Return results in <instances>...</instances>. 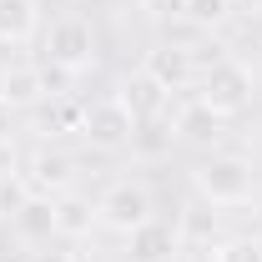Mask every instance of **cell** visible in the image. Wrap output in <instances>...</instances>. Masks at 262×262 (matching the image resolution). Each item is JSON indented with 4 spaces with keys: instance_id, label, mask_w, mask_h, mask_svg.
<instances>
[{
    "instance_id": "cell-22",
    "label": "cell",
    "mask_w": 262,
    "mask_h": 262,
    "mask_svg": "<svg viewBox=\"0 0 262 262\" xmlns=\"http://www.w3.org/2000/svg\"><path fill=\"white\" fill-rule=\"evenodd\" d=\"M166 262H196V257H192V247H177V252H171Z\"/></svg>"
},
{
    "instance_id": "cell-15",
    "label": "cell",
    "mask_w": 262,
    "mask_h": 262,
    "mask_svg": "<svg viewBox=\"0 0 262 262\" xmlns=\"http://www.w3.org/2000/svg\"><path fill=\"white\" fill-rule=\"evenodd\" d=\"M177 232H182V247H212V232H217L212 207H207V202H192L187 217L177 222Z\"/></svg>"
},
{
    "instance_id": "cell-13",
    "label": "cell",
    "mask_w": 262,
    "mask_h": 262,
    "mask_svg": "<svg viewBox=\"0 0 262 262\" xmlns=\"http://www.w3.org/2000/svg\"><path fill=\"white\" fill-rule=\"evenodd\" d=\"M171 146H177V131H171V116H141L136 121V136H131V151L141 157V162H162L171 157Z\"/></svg>"
},
{
    "instance_id": "cell-23",
    "label": "cell",
    "mask_w": 262,
    "mask_h": 262,
    "mask_svg": "<svg viewBox=\"0 0 262 262\" xmlns=\"http://www.w3.org/2000/svg\"><path fill=\"white\" fill-rule=\"evenodd\" d=\"M232 5H237V0H232Z\"/></svg>"
},
{
    "instance_id": "cell-4",
    "label": "cell",
    "mask_w": 262,
    "mask_h": 262,
    "mask_svg": "<svg viewBox=\"0 0 262 262\" xmlns=\"http://www.w3.org/2000/svg\"><path fill=\"white\" fill-rule=\"evenodd\" d=\"M157 217V196L141 177H116L106 192L96 196V227L116 232V237H131L136 227H146Z\"/></svg>"
},
{
    "instance_id": "cell-11",
    "label": "cell",
    "mask_w": 262,
    "mask_h": 262,
    "mask_svg": "<svg viewBox=\"0 0 262 262\" xmlns=\"http://www.w3.org/2000/svg\"><path fill=\"white\" fill-rule=\"evenodd\" d=\"M20 177H26V187H31V192L56 196V192L71 187V157H66V151H51V146H40L31 162H26Z\"/></svg>"
},
{
    "instance_id": "cell-8",
    "label": "cell",
    "mask_w": 262,
    "mask_h": 262,
    "mask_svg": "<svg viewBox=\"0 0 262 262\" xmlns=\"http://www.w3.org/2000/svg\"><path fill=\"white\" fill-rule=\"evenodd\" d=\"M0 96L10 101L15 111H26V106H40V101L56 96V91H51V76H46L40 61H10L0 71Z\"/></svg>"
},
{
    "instance_id": "cell-19",
    "label": "cell",
    "mask_w": 262,
    "mask_h": 262,
    "mask_svg": "<svg viewBox=\"0 0 262 262\" xmlns=\"http://www.w3.org/2000/svg\"><path fill=\"white\" fill-rule=\"evenodd\" d=\"M5 177H20V151H15V136H0V182Z\"/></svg>"
},
{
    "instance_id": "cell-2",
    "label": "cell",
    "mask_w": 262,
    "mask_h": 262,
    "mask_svg": "<svg viewBox=\"0 0 262 262\" xmlns=\"http://www.w3.org/2000/svg\"><path fill=\"white\" fill-rule=\"evenodd\" d=\"M40 66L61 76H86L96 66V26L86 15H61L40 31Z\"/></svg>"
},
{
    "instance_id": "cell-12",
    "label": "cell",
    "mask_w": 262,
    "mask_h": 262,
    "mask_svg": "<svg viewBox=\"0 0 262 262\" xmlns=\"http://www.w3.org/2000/svg\"><path fill=\"white\" fill-rule=\"evenodd\" d=\"M40 35V0H0V46H31Z\"/></svg>"
},
{
    "instance_id": "cell-3",
    "label": "cell",
    "mask_w": 262,
    "mask_h": 262,
    "mask_svg": "<svg viewBox=\"0 0 262 262\" xmlns=\"http://www.w3.org/2000/svg\"><path fill=\"white\" fill-rule=\"evenodd\" d=\"M196 96L207 101L217 116H242L252 96H257V81H252V66L237 61V56H217L212 66H202V76H196Z\"/></svg>"
},
{
    "instance_id": "cell-7",
    "label": "cell",
    "mask_w": 262,
    "mask_h": 262,
    "mask_svg": "<svg viewBox=\"0 0 262 262\" xmlns=\"http://www.w3.org/2000/svg\"><path fill=\"white\" fill-rule=\"evenodd\" d=\"M171 116V131H177V146H192V151H217V141L227 136V116H217L202 96H187L177 101Z\"/></svg>"
},
{
    "instance_id": "cell-17",
    "label": "cell",
    "mask_w": 262,
    "mask_h": 262,
    "mask_svg": "<svg viewBox=\"0 0 262 262\" xmlns=\"http://www.w3.org/2000/svg\"><path fill=\"white\" fill-rule=\"evenodd\" d=\"M212 262H262V237L242 232V237H222L212 247Z\"/></svg>"
},
{
    "instance_id": "cell-14",
    "label": "cell",
    "mask_w": 262,
    "mask_h": 262,
    "mask_svg": "<svg viewBox=\"0 0 262 262\" xmlns=\"http://www.w3.org/2000/svg\"><path fill=\"white\" fill-rule=\"evenodd\" d=\"M10 222H15V232L26 237V242H51L56 237V222H51V196L31 192L15 212H10Z\"/></svg>"
},
{
    "instance_id": "cell-6",
    "label": "cell",
    "mask_w": 262,
    "mask_h": 262,
    "mask_svg": "<svg viewBox=\"0 0 262 262\" xmlns=\"http://www.w3.org/2000/svg\"><path fill=\"white\" fill-rule=\"evenodd\" d=\"M141 76L166 91V96H182V91H196V76H202V66L187 46H177V40H162V46H151L146 56H141Z\"/></svg>"
},
{
    "instance_id": "cell-1",
    "label": "cell",
    "mask_w": 262,
    "mask_h": 262,
    "mask_svg": "<svg viewBox=\"0 0 262 262\" xmlns=\"http://www.w3.org/2000/svg\"><path fill=\"white\" fill-rule=\"evenodd\" d=\"M192 192L207 207H247L257 196V162L247 151H202L192 166Z\"/></svg>"
},
{
    "instance_id": "cell-16",
    "label": "cell",
    "mask_w": 262,
    "mask_h": 262,
    "mask_svg": "<svg viewBox=\"0 0 262 262\" xmlns=\"http://www.w3.org/2000/svg\"><path fill=\"white\" fill-rule=\"evenodd\" d=\"M182 20H192L196 31H217L232 20V0H187L182 5Z\"/></svg>"
},
{
    "instance_id": "cell-18",
    "label": "cell",
    "mask_w": 262,
    "mask_h": 262,
    "mask_svg": "<svg viewBox=\"0 0 262 262\" xmlns=\"http://www.w3.org/2000/svg\"><path fill=\"white\" fill-rule=\"evenodd\" d=\"M182 5H187V0H136V10H141L146 20H157V26L182 20Z\"/></svg>"
},
{
    "instance_id": "cell-5",
    "label": "cell",
    "mask_w": 262,
    "mask_h": 262,
    "mask_svg": "<svg viewBox=\"0 0 262 262\" xmlns=\"http://www.w3.org/2000/svg\"><path fill=\"white\" fill-rule=\"evenodd\" d=\"M136 111L126 106L121 91H106V96L86 101V116H81V136L96 146V151H126L131 136H136Z\"/></svg>"
},
{
    "instance_id": "cell-10",
    "label": "cell",
    "mask_w": 262,
    "mask_h": 262,
    "mask_svg": "<svg viewBox=\"0 0 262 262\" xmlns=\"http://www.w3.org/2000/svg\"><path fill=\"white\" fill-rule=\"evenodd\" d=\"M177 247H182V232H177V222H166V217H151L146 227H136L126 237V257L131 262H166Z\"/></svg>"
},
{
    "instance_id": "cell-20",
    "label": "cell",
    "mask_w": 262,
    "mask_h": 262,
    "mask_svg": "<svg viewBox=\"0 0 262 262\" xmlns=\"http://www.w3.org/2000/svg\"><path fill=\"white\" fill-rule=\"evenodd\" d=\"M10 131H15V106L0 96V136H10Z\"/></svg>"
},
{
    "instance_id": "cell-21",
    "label": "cell",
    "mask_w": 262,
    "mask_h": 262,
    "mask_svg": "<svg viewBox=\"0 0 262 262\" xmlns=\"http://www.w3.org/2000/svg\"><path fill=\"white\" fill-rule=\"evenodd\" d=\"M35 262H76V257H71V252H40Z\"/></svg>"
},
{
    "instance_id": "cell-9",
    "label": "cell",
    "mask_w": 262,
    "mask_h": 262,
    "mask_svg": "<svg viewBox=\"0 0 262 262\" xmlns=\"http://www.w3.org/2000/svg\"><path fill=\"white\" fill-rule=\"evenodd\" d=\"M51 222H56V237L61 242H81V237H91L96 227V202L86 192H56L51 196Z\"/></svg>"
}]
</instances>
